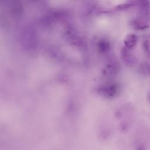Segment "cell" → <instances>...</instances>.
Segmentation results:
<instances>
[{
    "label": "cell",
    "mask_w": 150,
    "mask_h": 150,
    "mask_svg": "<svg viewBox=\"0 0 150 150\" xmlns=\"http://www.w3.org/2000/svg\"><path fill=\"white\" fill-rule=\"evenodd\" d=\"M138 16L135 22L141 27L147 29L150 26V3L147 1L138 2Z\"/></svg>",
    "instance_id": "6da1fadb"
},
{
    "label": "cell",
    "mask_w": 150,
    "mask_h": 150,
    "mask_svg": "<svg viewBox=\"0 0 150 150\" xmlns=\"http://www.w3.org/2000/svg\"><path fill=\"white\" fill-rule=\"evenodd\" d=\"M122 55L124 62L129 66H134L137 63L135 57L126 48L124 49L122 51Z\"/></svg>",
    "instance_id": "7a4b0ae2"
},
{
    "label": "cell",
    "mask_w": 150,
    "mask_h": 150,
    "mask_svg": "<svg viewBox=\"0 0 150 150\" xmlns=\"http://www.w3.org/2000/svg\"><path fill=\"white\" fill-rule=\"evenodd\" d=\"M137 41V38L136 35L134 34H129L126 36L124 40V43L127 49H131L135 46Z\"/></svg>",
    "instance_id": "3957f363"
},
{
    "label": "cell",
    "mask_w": 150,
    "mask_h": 150,
    "mask_svg": "<svg viewBox=\"0 0 150 150\" xmlns=\"http://www.w3.org/2000/svg\"><path fill=\"white\" fill-rule=\"evenodd\" d=\"M142 47L145 56L148 59H150V45L149 41L146 40H144L142 44Z\"/></svg>",
    "instance_id": "277c9868"
},
{
    "label": "cell",
    "mask_w": 150,
    "mask_h": 150,
    "mask_svg": "<svg viewBox=\"0 0 150 150\" xmlns=\"http://www.w3.org/2000/svg\"><path fill=\"white\" fill-rule=\"evenodd\" d=\"M147 72L149 73V74L150 75V67H148V69H147Z\"/></svg>",
    "instance_id": "5b68a950"
},
{
    "label": "cell",
    "mask_w": 150,
    "mask_h": 150,
    "mask_svg": "<svg viewBox=\"0 0 150 150\" xmlns=\"http://www.w3.org/2000/svg\"><path fill=\"white\" fill-rule=\"evenodd\" d=\"M149 102H150V94H149Z\"/></svg>",
    "instance_id": "8992f818"
}]
</instances>
